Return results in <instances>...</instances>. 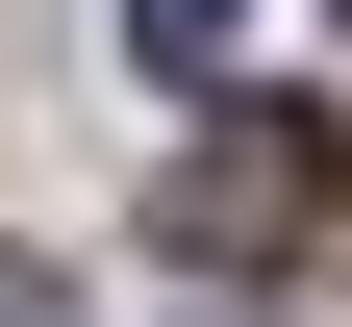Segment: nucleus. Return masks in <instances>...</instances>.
Masks as SVG:
<instances>
[{
  "label": "nucleus",
  "mask_w": 352,
  "mask_h": 327,
  "mask_svg": "<svg viewBox=\"0 0 352 327\" xmlns=\"http://www.w3.org/2000/svg\"><path fill=\"white\" fill-rule=\"evenodd\" d=\"M277 226H327V126H201L176 151V252H277Z\"/></svg>",
  "instance_id": "1"
},
{
  "label": "nucleus",
  "mask_w": 352,
  "mask_h": 327,
  "mask_svg": "<svg viewBox=\"0 0 352 327\" xmlns=\"http://www.w3.org/2000/svg\"><path fill=\"white\" fill-rule=\"evenodd\" d=\"M227 25H252V0H126V51H151V76H201Z\"/></svg>",
  "instance_id": "2"
}]
</instances>
